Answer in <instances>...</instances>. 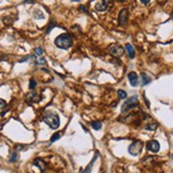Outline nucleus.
<instances>
[{
    "mask_svg": "<svg viewBox=\"0 0 173 173\" xmlns=\"http://www.w3.org/2000/svg\"><path fill=\"white\" fill-rule=\"evenodd\" d=\"M54 44H55V46L58 47L60 49H65L66 50V49H69V48L72 46V38L68 33H64V34L58 35V37L55 38Z\"/></svg>",
    "mask_w": 173,
    "mask_h": 173,
    "instance_id": "1",
    "label": "nucleus"
},
{
    "mask_svg": "<svg viewBox=\"0 0 173 173\" xmlns=\"http://www.w3.org/2000/svg\"><path fill=\"white\" fill-rule=\"evenodd\" d=\"M43 121L47 125H49L51 129L53 130H56L58 126H60V117L58 115H56L55 113H52V112H47L45 114L43 118Z\"/></svg>",
    "mask_w": 173,
    "mask_h": 173,
    "instance_id": "2",
    "label": "nucleus"
},
{
    "mask_svg": "<svg viewBox=\"0 0 173 173\" xmlns=\"http://www.w3.org/2000/svg\"><path fill=\"white\" fill-rule=\"evenodd\" d=\"M136 105H138V98L137 96H133L132 98L127 99L122 105V108H121V112L122 113H126L129 112L130 109L136 107Z\"/></svg>",
    "mask_w": 173,
    "mask_h": 173,
    "instance_id": "3",
    "label": "nucleus"
},
{
    "mask_svg": "<svg viewBox=\"0 0 173 173\" xmlns=\"http://www.w3.org/2000/svg\"><path fill=\"white\" fill-rule=\"evenodd\" d=\"M142 147H143V142H142V141L135 140L133 143L130 144V147H129V153L133 156H137L141 152V150H142Z\"/></svg>",
    "mask_w": 173,
    "mask_h": 173,
    "instance_id": "4",
    "label": "nucleus"
},
{
    "mask_svg": "<svg viewBox=\"0 0 173 173\" xmlns=\"http://www.w3.org/2000/svg\"><path fill=\"white\" fill-rule=\"evenodd\" d=\"M108 51H109V53L112 54V55H114V56H116V58H120L124 53V49L121 46H119V45H112L109 47V50Z\"/></svg>",
    "mask_w": 173,
    "mask_h": 173,
    "instance_id": "5",
    "label": "nucleus"
},
{
    "mask_svg": "<svg viewBox=\"0 0 173 173\" xmlns=\"http://www.w3.org/2000/svg\"><path fill=\"white\" fill-rule=\"evenodd\" d=\"M127 19H129V11H127V9H122L119 13V16H118L119 25H125L126 22H127Z\"/></svg>",
    "mask_w": 173,
    "mask_h": 173,
    "instance_id": "6",
    "label": "nucleus"
},
{
    "mask_svg": "<svg viewBox=\"0 0 173 173\" xmlns=\"http://www.w3.org/2000/svg\"><path fill=\"white\" fill-rule=\"evenodd\" d=\"M159 148H160V146H159L157 140H150L147 143V149L153 153H157L159 151Z\"/></svg>",
    "mask_w": 173,
    "mask_h": 173,
    "instance_id": "7",
    "label": "nucleus"
},
{
    "mask_svg": "<svg viewBox=\"0 0 173 173\" xmlns=\"http://www.w3.org/2000/svg\"><path fill=\"white\" fill-rule=\"evenodd\" d=\"M127 78H129V80H130V84L132 85V86H137L138 85V76L136 72H130L129 74H127Z\"/></svg>",
    "mask_w": 173,
    "mask_h": 173,
    "instance_id": "8",
    "label": "nucleus"
},
{
    "mask_svg": "<svg viewBox=\"0 0 173 173\" xmlns=\"http://www.w3.org/2000/svg\"><path fill=\"white\" fill-rule=\"evenodd\" d=\"M33 164H34V166H36L38 169L43 172V171H45L46 170V162H44L42 158H36L34 159V162H33Z\"/></svg>",
    "mask_w": 173,
    "mask_h": 173,
    "instance_id": "9",
    "label": "nucleus"
},
{
    "mask_svg": "<svg viewBox=\"0 0 173 173\" xmlns=\"http://www.w3.org/2000/svg\"><path fill=\"white\" fill-rule=\"evenodd\" d=\"M108 7V2L107 1H101V2H98L96 4V10L99 12H103L106 11Z\"/></svg>",
    "mask_w": 173,
    "mask_h": 173,
    "instance_id": "10",
    "label": "nucleus"
},
{
    "mask_svg": "<svg viewBox=\"0 0 173 173\" xmlns=\"http://www.w3.org/2000/svg\"><path fill=\"white\" fill-rule=\"evenodd\" d=\"M98 155H99V153H98V152H96V154H95L93 160H91V162L88 164V166H87L86 168H85V169H84L81 173H90V172H91V169H93V165H94V162H96V159H97Z\"/></svg>",
    "mask_w": 173,
    "mask_h": 173,
    "instance_id": "11",
    "label": "nucleus"
},
{
    "mask_svg": "<svg viewBox=\"0 0 173 173\" xmlns=\"http://www.w3.org/2000/svg\"><path fill=\"white\" fill-rule=\"evenodd\" d=\"M27 98H28V101L31 102V103L38 102L40 100V97L37 94H35V93H31V94H29L27 96Z\"/></svg>",
    "mask_w": 173,
    "mask_h": 173,
    "instance_id": "12",
    "label": "nucleus"
},
{
    "mask_svg": "<svg viewBox=\"0 0 173 173\" xmlns=\"http://www.w3.org/2000/svg\"><path fill=\"white\" fill-rule=\"evenodd\" d=\"M125 50L127 51V53H129V56L131 58H133L135 56V49L134 47L131 45V44H126L125 45Z\"/></svg>",
    "mask_w": 173,
    "mask_h": 173,
    "instance_id": "13",
    "label": "nucleus"
},
{
    "mask_svg": "<svg viewBox=\"0 0 173 173\" xmlns=\"http://www.w3.org/2000/svg\"><path fill=\"white\" fill-rule=\"evenodd\" d=\"M150 82H151V78L147 73L142 72L141 73V85H148Z\"/></svg>",
    "mask_w": 173,
    "mask_h": 173,
    "instance_id": "14",
    "label": "nucleus"
},
{
    "mask_svg": "<svg viewBox=\"0 0 173 173\" xmlns=\"http://www.w3.org/2000/svg\"><path fill=\"white\" fill-rule=\"evenodd\" d=\"M7 102L2 100V99H0V115H2L5 111V108H7Z\"/></svg>",
    "mask_w": 173,
    "mask_h": 173,
    "instance_id": "15",
    "label": "nucleus"
},
{
    "mask_svg": "<svg viewBox=\"0 0 173 173\" xmlns=\"http://www.w3.org/2000/svg\"><path fill=\"white\" fill-rule=\"evenodd\" d=\"M91 126H93V129L94 130H100L102 127V123L100 121H94V122H91Z\"/></svg>",
    "mask_w": 173,
    "mask_h": 173,
    "instance_id": "16",
    "label": "nucleus"
},
{
    "mask_svg": "<svg viewBox=\"0 0 173 173\" xmlns=\"http://www.w3.org/2000/svg\"><path fill=\"white\" fill-rule=\"evenodd\" d=\"M157 129V123H150V124H148V125L146 126V130L148 131H154Z\"/></svg>",
    "mask_w": 173,
    "mask_h": 173,
    "instance_id": "17",
    "label": "nucleus"
},
{
    "mask_svg": "<svg viewBox=\"0 0 173 173\" xmlns=\"http://www.w3.org/2000/svg\"><path fill=\"white\" fill-rule=\"evenodd\" d=\"M60 137H61V133H55V134H53L52 135V137H51V139H50V141L51 142H55L56 140H58L60 139Z\"/></svg>",
    "mask_w": 173,
    "mask_h": 173,
    "instance_id": "18",
    "label": "nucleus"
},
{
    "mask_svg": "<svg viewBox=\"0 0 173 173\" xmlns=\"http://www.w3.org/2000/svg\"><path fill=\"white\" fill-rule=\"evenodd\" d=\"M118 96H119L120 99H126V93L122 89L118 90Z\"/></svg>",
    "mask_w": 173,
    "mask_h": 173,
    "instance_id": "19",
    "label": "nucleus"
},
{
    "mask_svg": "<svg viewBox=\"0 0 173 173\" xmlns=\"http://www.w3.org/2000/svg\"><path fill=\"white\" fill-rule=\"evenodd\" d=\"M17 159H18L17 152H13V153H12V155H11V159H10V160H11L12 162H15L16 160H17Z\"/></svg>",
    "mask_w": 173,
    "mask_h": 173,
    "instance_id": "20",
    "label": "nucleus"
},
{
    "mask_svg": "<svg viewBox=\"0 0 173 173\" xmlns=\"http://www.w3.org/2000/svg\"><path fill=\"white\" fill-rule=\"evenodd\" d=\"M43 52H44V50L40 47H37L35 49V53H36V55H38V56H40V55H42V54H43Z\"/></svg>",
    "mask_w": 173,
    "mask_h": 173,
    "instance_id": "21",
    "label": "nucleus"
},
{
    "mask_svg": "<svg viewBox=\"0 0 173 173\" xmlns=\"http://www.w3.org/2000/svg\"><path fill=\"white\" fill-rule=\"evenodd\" d=\"M35 86H36V82L34 81V80H30V89H34L35 88Z\"/></svg>",
    "mask_w": 173,
    "mask_h": 173,
    "instance_id": "22",
    "label": "nucleus"
},
{
    "mask_svg": "<svg viewBox=\"0 0 173 173\" xmlns=\"http://www.w3.org/2000/svg\"><path fill=\"white\" fill-rule=\"evenodd\" d=\"M53 27H55V22L51 21V22H50V25H49V27H48V28H47V31H46V33H49V32H50L51 29H52Z\"/></svg>",
    "mask_w": 173,
    "mask_h": 173,
    "instance_id": "23",
    "label": "nucleus"
},
{
    "mask_svg": "<svg viewBox=\"0 0 173 173\" xmlns=\"http://www.w3.org/2000/svg\"><path fill=\"white\" fill-rule=\"evenodd\" d=\"M36 64H45L46 63V60L45 58H38V60H36V62H35Z\"/></svg>",
    "mask_w": 173,
    "mask_h": 173,
    "instance_id": "24",
    "label": "nucleus"
},
{
    "mask_svg": "<svg viewBox=\"0 0 173 173\" xmlns=\"http://www.w3.org/2000/svg\"><path fill=\"white\" fill-rule=\"evenodd\" d=\"M141 3H150V1H148V0H141Z\"/></svg>",
    "mask_w": 173,
    "mask_h": 173,
    "instance_id": "25",
    "label": "nucleus"
},
{
    "mask_svg": "<svg viewBox=\"0 0 173 173\" xmlns=\"http://www.w3.org/2000/svg\"><path fill=\"white\" fill-rule=\"evenodd\" d=\"M80 9H81V10H82V11L86 12V9H85V7H84V5H81V7H80Z\"/></svg>",
    "mask_w": 173,
    "mask_h": 173,
    "instance_id": "26",
    "label": "nucleus"
},
{
    "mask_svg": "<svg viewBox=\"0 0 173 173\" xmlns=\"http://www.w3.org/2000/svg\"><path fill=\"white\" fill-rule=\"evenodd\" d=\"M171 18H172V19H173V14H172V16H171Z\"/></svg>",
    "mask_w": 173,
    "mask_h": 173,
    "instance_id": "27",
    "label": "nucleus"
}]
</instances>
